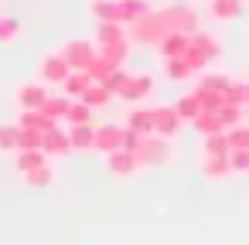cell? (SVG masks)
Masks as SVG:
<instances>
[{
	"label": "cell",
	"instance_id": "cell-26",
	"mask_svg": "<svg viewBox=\"0 0 249 245\" xmlns=\"http://www.w3.org/2000/svg\"><path fill=\"white\" fill-rule=\"evenodd\" d=\"M62 123H69V126H82V123H92V109L82 102V99H72L69 102V109H65V119Z\"/></svg>",
	"mask_w": 249,
	"mask_h": 245
},
{
	"label": "cell",
	"instance_id": "cell-5",
	"mask_svg": "<svg viewBox=\"0 0 249 245\" xmlns=\"http://www.w3.org/2000/svg\"><path fill=\"white\" fill-rule=\"evenodd\" d=\"M58 51H62V58L69 62L72 72H89V65L96 62V45L86 41V38H72V41H65Z\"/></svg>",
	"mask_w": 249,
	"mask_h": 245
},
{
	"label": "cell",
	"instance_id": "cell-17",
	"mask_svg": "<svg viewBox=\"0 0 249 245\" xmlns=\"http://www.w3.org/2000/svg\"><path fill=\"white\" fill-rule=\"evenodd\" d=\"M89 14L99 24H123L120 21V0H89Z\"/></svg>",
	"mask_w": 249,
	"mask_h": 245
},
{
	"label": "cell",
	"instance_id": "cell-36",
	"mask_svg": "<svg viewBox=\"0 0 249 245\" xmlns=\"http://www.w3.org/2000/svg\"><path fill=\"white\" fill-rule=\"evenodd\" d=\"M41 136H45V133H38V130H21L18 150H41Z\"/></svg>",
	"mask_w": 249,
	"mask_h": 245
},
{
	"label": "cell",
	"instance_id": "cell-29",
	"mask_svg": "<svg viewBox=\"0 0 249 245\" xmlns=\"http://www.w3.org/2000/svg\"><path fill=\"white\" fill-rule=\"evenodd\" d=\"M174 109H178V116H181L184 123H195V116L201 113V102H198L195 92H188V96H181V99L174 102Z\"/></svg>",
	"mask_w": 249,
	"mask_h": 245
},
{
	"label": "cell",
	"instance_id": "cell-33",
	"mask_svg": "<svg viewBox=\"0 0 249 245\" xmlns=\"http://www.w3.org/2000/svg\"><path fill=\"white\" fill-rule=\"evenodd\" d=\"M24 31V24L18 17H0V45H7V41H18Z\"/></svg>",
	"mask_w": 249,
	"mask_h": 245
},
{
	"label": "cell",
	"instance_id": "cell-10",
	"mask_svg": "<svg viewBox=\"0 0 249 245\" xmlns=\"http://www.w3.org/2000/svg\"><path fill=\"white\" fill-rule=\"evenodd\" d=\"M41 150L48 153V160H58V157H65V153H72V143H69V130H62L58 123L41 136Z\"/></svg>",
	"mask_w": 249,
	"mask_h": 245
},
{
	"label": "cell",
	"instance_id": "cell-1",
	"mask_svg": "<svg viewBox=\"0 0 249 245\" xmlns=\"http://www.w3.org/2000/svg\"><path fill=\"white\" fill-rule=\"evenodd\" d=\"M92 45H96V55L106 58V62L116 65V68L126 65L130 48H133V41H130V34H126V24H99Z\"/></svg>",
	"mask_w": 249,
	"mask_h": 245
},
{
	"label": "cell",
	"instance_id": "cell-34",
	"mask_svg": "<svg viewBox=\"0 0 249 245\" xmlns=\"http://www.w3.org/2000/svg\"><path fill=\"white\" fill-rule=\"evenodd\" d=\"M225 85H229V75H218V72H201V82H198V89L222 92V99H225Z\"/></svg>",
	"mask_w": 249,
	"mask_h": 245
},
{
	"label": "cell",
	"instance_id": "cell-11",
	"mask_svg": "<svg viewBox=\"0 0 249 245\" xmlns=\"http://www.w3.org/2000/svg\"><path fill=\"white\" fill-rule=\"evenodd\" d=\"M242 14H246V0H208V17L218 24L239 21Z\"/></svg>",
	"mask_w": 249,
	"mask_h": 245
},
{
	"label": "cell",
	"instance_id": "cell-14",
	"mask_svg": "<svg viewBox=\"0 0 249 245\" xmlns=\"http://www.w3.org/2000/svg\"><path fill=\"white\" fill-rule=\"evenodd\" d=\"M123 126L133 130V133H140V136L154 133V106H137V109H130Z\"/></svg>",
	"mask_w": 249,
	"mask_h": 245
},
{
	"label": "cell",
	"instance_id": "cell-4",
	"mask_svg": "<svg viewBox=\"0 0 249 245\" xmlns=\"http://www.w3.org/2000/svg\"><path fill=\"white\" fill-rule=\"evenodd\" d=\"M160 11V21L167 31H184V34H195L198 31V11L191 4H167V7H157Z\"/></svg>",
	"mask_w": 249,
	"mask_h": 245
},
{
	"label": "cell",
	"instance_id": "cell-22",
	"mask_svg": "<svg viewBox=\"0 0 249 245\" xmlns=\"http://www.w3.org/2000/svg\"><path fill=\"white\" fill-rule=\"evenodd\" d=\"M113 99H116V96H113V92H109L106 85H99V82H92V85H89V89L82 92V102H86V106H89L92 113H96V109H106V106H109Z\"/></svg>",
	"mask_w": 249,
	"mask_h": 245
},
{
	"label": "cell",
	"instance_id": "cell-37",
	"mask_svg": "<svg viewBox=\"0 0 249 245\" xmlns=\"http://www.w3.org/2000/svg\"><path fill=\"white\" fill-rule=\"evenodd\" d=\"M229 167L232 174H249V150H229Z\"/></svg>",
	"mask_w": 249,
	"mask_h": 245
},
{
	"label": "cell",
	"instance_id": "cell-39",
	"mask_svg": "<svg viewBox=\"0 0 249 245\" xmlns=\"http://www.w3.org/2000/svg\"><path fill=\"white\" fill-rule=\"evenodd\" d=\"M225 102L229 106H242V79H229V85H225ZM246 109V106H242Z\"/></svg>",
	"mask_w": 249,
	"mask_h": 245
},
{
	"label": "cell",
	"instance_id": "cell-13",
	"mask_svg": "<svg viewBox=\"0 0 249 245\" xmlns=\"http://www.w3.org/2000/svg\"><path fill=\"white\" fill-rule=\"evenodd\" d=\"M48 96H52V92H48L45 82H28V85H21V89L14 92V99H18L21 109H41Z\"/></svg>",
	"mask_w": 249,
	"mask_h": 245
},
{
	"label": "cell",
	"instance_id": "cell-7",
	"mask_svg": "<svg viewBox=\"0 0 249 245\" xmlns=\"http://www.w3.org/2000/svg\"><path fill=\"white\" fill-rule=\"evenodd\" d=\"M181 130H184V119L178 116V109L171 102H157L154 106V133L164 140H174V136H181Z\"/></svg>",
	"mask_w": 249,
	"mask_h": 245
},
{
	"label": "cell",
	"instance_id": "cell-23",
	"mask_svg": "<svg viewBox=\"0 0 249 245\" xmlns=\"http://www.w3.org/2000/svg\"><path fill=\"white\" fill-rule=\"evenodd\" d=\"M18 126L21 130H38V133H48L55 123L41 113V109H21V116H18Z\"/></svg>",
	"mask_w": 249,
	"mask_h": 245
},
{
	"label": "cell",
	"instance_id": "cell-16",
	"mask_svg": "<svg viewBox=\"0 0 249 245\" xmlns=\"http://www.w3.org/2000/svg\"><path fill=\"white\" fill-rule=\"evenodd\" d=\"M232 167H229V153H212V157H201V177L205 180H222L229 177Z\"/></svg>",
	"mask_w": 249,
	"mask_h": 245
},
{
	"label": "cell",
	"instance_id": "cell-24",
	"mask_svg": "<svg viewBox=\"0 0 249 245\" xmlns=\"http://www.w3.org/2000/svg\"><path fill=\"white\" fill-rule=\"evenodd\" d=\"M21 177H24V184H28L31 191H45V187H52V184H55V167H52V163H45V167L28 170V174H21Z\"/></svg>",
	"mask_w": 249,
	"mask_h": 245
},
{
	"label": "cell",
	"instance_id": "cell-28",
	"mask_svg": "<svg viewBox=\"0 0 249 245\" xmlns=\"http://www.w3.org/2000/svg\"><path fill=\"white\" fill-rule=\"evenodd\" d=\"M69 102H72L69 96H48V99H45V106H41V113H45L52 123H62V119H65V109H69Z\"/></svg>",
	"mask_w": 249,
	"mask_h": 245
},
{
	"label": "cell",
	"instance_id": "cell-2",
	"mask_svg": "<svg viewBox=\"0 0 249 245\" xmlns=\"http://www.w3.org/2000/svg\"><path fill=\"white\" fill-rule=\"evenodd\" d=\"M222 58V41L212 34V31H195L191 34V41H188V51H184V62L191 65V72L195 75H201V72H208V65L212 62H218Z\"/></svg>",
	"mask_w": 249,
	"mask_h": 245
},
{
	"label": "cell",
	"instance_id": "cell-32",
	"mask_svg": "<svg viewBox=\"0 0 249 245\" xmlns=\"http://www.w3.org/2000/svg\"><path fill=\"white\" fill-rule=\"evenodd\" d=\"M225 136H229V150H249V123L229 126Z\"/></svg>",
	"mask_w": 249,
	"mask_h": 245
},
{
	"label": "cell",
	"instance_id": "cell-30",
	"mask_svg": "<svg viewBox=\"0 0 249 245\" xmlns=\"http://www.w3.org/2000/svg\"><path fill=\"white\" fill-rule=\"evenodd\" d=\"M18 136H21L18 123H4V126H0V153H18Z\"/></svg>",
	"mask_w": 249,
	"mask_h": 245
},
{
	"label": "cell",
	"instance_id": "cell-27",
	"mask_svg": "<svg viewBox=\"0 0 249 245\" xmlns=\"http://www.w3.org/2000/svg\"><path fill=\"white\" fill-rule=\"evenodd\" d=\"M147 11H150L147 0H120V21H123V24H133V21L143 17Z\"/></svg>",
	"mask_w": 249,
	"mask_h": 245
},
{
	"label": "cell",
	"instance_id": "cell-31",
	"mask_svg": "<svg viewBox=\"0 0 249 245\" xmlns=\"http://www.w3.org/2000/svg\"><path fill=\"white\" fill-rule=\"evenodd\" d=\"M212 153H229V136H225V130H222V133H212V136H201V157H212Z\"/></svg>",
	"mask_w": 249,
	"mask_h": 245
},
{
	"label": "cell",
	"instance_id": "cell-18",
	"mask_svg": "<svg viewBox=\"0 0 249 245\" xmlns=\"http://www.w3.org/2000/svg\"><path fill=\"white\" fill-rule=\"evenodd\" d=\"M45 163H52L45 150H18V153H14V167H18V174L38 170V167H45Z\"/></svg>",
	"mask_w": 249,
	"mask_h": 245
},
{
	"label": "cell",
	"instance_id": "cell-21",
	"mask_svg": "<svg viewBox=\"0 0 249 245\" xmlns=\"http://www.w3.org/2000/svg\"><path fill=\"white\" fill-rule=\"evenodd\" d=\"M92 85V75L89 72H69V79L62 82V96L69 99H82V92Z\"/></svg>",
	"mask_w": 249,
	"mask_h": 245
},
{
	"label": "cell",
	"instance_id": "cell-8",
	"mask_svg": "<svg viewBox=\"0 0 249 245\" xmlns=\"http://www.w3.org/2000/svg\"><path fill=\"white\" fill-rule=\"evenodd\" d=\"M69 62L62 58V51H52V55H45L41 58V65H38V79L45 82V85H58L62 89V82L69 79Z\"/></svg>",
	"mask_w": 249,
	"mask_h": 245
},
{
	"label": "cell",
	"instance_id": "cell-3",
	"mask_svg": "<svg viewBox=\"0 0 249 245\" xmlns=\"http://www.w3.org/2000/svg\"><path fill=\"white\" fill-rule=\"evenodd\" d=\"M171 153H174V140H164V136H157V133L140 136V143H137V150H133L140 170H143V167H164V163L171 160Z\"/></svg>",
	"mask_w": 249,
	"mask_h": 245
},
{
	"label": "cell",
	"instance_id": "cell-20",
	"mask_svg": "<svg viewBox=\"0 0 249 245\" xmlns=\"http://www.w3.org/2000/svg\"><path fill=\"white\" fill-rule=\"evenodd\" d=\"M69 143H72V150H92V143H96V123L69 126Z\"/></svg>",
	"mask_w": 249,
	"mask_h": 245
},
{
	"label": "cell",
	"instance_id": "cell-19",
	"mask_svg": "<svg viewBox=\"0 0 249 245\" xmlns=\"http://www.w3.org/2000/svg\"><path fill=\"white\" fill-rule=\"evenodd\" d=\"M160 68H164V79L167 82H191L195 79V72H191V65L184 58H164Z\"/></svg>",
	"mask_w": 249,
	"mask_h": 245
},
{
	"label": "cell",
	"instance_id": "cell-12",
	"mask_svg": "<svg viewBox=\"0 0 249 245\" xmlns=\"http://www.w3.org/2000/svg\"><path fill=\"white\" fill-rule=\"evenodd\" d=\"M106 170L113 174V177H133L137 170H140V163H137V157L130 153V150H113V153H106Z\"/></svg>",
	"mask_w": 249,
	"mask_h": 245
},
{
	"label": "cell",
	"instance_id": "cell-15",
	"mask_svg": "<svg viewBox=\"0 0 249 245\" xmlns=\"http://www.w3.org/2000/svg\"><path fill=\"white\" fill-rule=\"evenodd\" d=\"M188 41H191V34H184V31H171L160 45H157V51H160V62L164 58H184V51H188Z\"/></svg>",
	"mask_w": 249,
	"mask_h": 245
},
{
	"label": "cell",
	"instance_id": "cell-35",
	"mask_svg": "<svg viewBox=\"0 0 249 245\" xmlns=\"http://www.w3.org/2000/svg\"><path fill=\"white\" fill-rule=\"evenodd\" d=\"M242 116H246V109H242V106H229V102H225V106L218 109V119H222V126H225V130H229V126H239V123H242Z\"/></svg>",
	"mask_w": 249,
	"mask_h": 245
},
{
	"label": "cell",
	"instance_id": "cell-40",
	"mask_svg": "<svg viewBox=\"0 0 249 245\" xmlns=\"http://www.w3.org/2000/svg\"><path fill=\"white\" fill-rule=\"evenodd\" d=\"M137 143H140V133H133V130H126V126H123V150H130V153H133V150H137Z\"/></svg>",
	"mask_w": 249,
	"mask_h": 245
},
{
	"label": "cell",
	"instance_id": "cell-9",
	"mask_svg": "<svg viewBox=\"0 0 249 245\" xmlns=\"http://www.w3.org/2000/svg\"><path fill=\"white\" fill-rule=\"evenodd\" d=\"M92 150H99L103 157L113 153V150H123V126H116V123L96 126V143H92Z\"/></svg>",
	"mask_w": 249,
	"mask_h": 245
},
{
	"label": "cell",
	"instance_id": "cell-25",
	"mask_svg": "<svg viewBox=\"0 0 249 245\" xmlns=\"http://www.w3.org/2000/svg\"><path fill=\"white\" fill-rule=\"evenodd\" d=\"M191 126L198 130V136H212V133H222V130H225L222 119H218V113H208V109H201V113L195 116Z\"/></svg>",
	"mask_w": 249,
	"mask_h": 245
},
{
	"label": "cell",
	"instance_id": "cell-6",
	"mask_svg": "<svg viewBox=\"0 0 249 245\" xmlns=\"http://www.w3.org/2000/svg\"><path fill=\"white\" fill-rule=\"evenodd\" d=\"M154 89H157V79H154L150 72H140V75H130V79H126V85L120 89L116 99H123V102H130V106H140V102H147V99L154 96Z\"/></svg>",
	"mask_w": 249,
	"mask_h": 245
},
{
	"label": "cell",
	"instance_id": "cell-41",
	"mask_svg": "<svg viewBox=\"0 0 249 245\" xmlns=\"http://www.w3.org/2000/svg\"><path fill=\"white\" fill-rule=\"evenodd\" d=\"M242 106L249 109V82H242Z\"/></svg>",
	"mask_w": 249,
	"mask_h": 245
},
{
	"label": "cell",
	"instance_id": "cell-38",
	"mask_svg": "<svg viewBox=\"0 0 249 245\" xmlns=\"http://www.w3.org/2000/svg\"><path fill=\"white\" fill-rule=\"evenodd\" d=\"M126 79H130V72H126V68H116V72H113V75H109L106 82H99V85H106V89H109L113 96H120V89L126 85Z\"/></svg>",
	"mask_w": 249,
	"mask_h": 245
}]
</instances>
